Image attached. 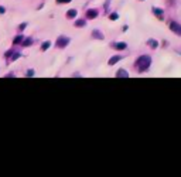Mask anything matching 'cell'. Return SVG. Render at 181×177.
<instances>
[{
  "instance_id": "1",
  "label": "cell",
  "mask_w": 181,
  "mask_h": 177,
  "mask_svg": "<svg viewBox=\"0 0 181 177\" xmlns=\"http://www.w3.org/2000/svg\"><path fill=\"white\" fill-rule=\"evenodd\" d=\"M150 64H151V58H150L149 56H141L137 61H136V67H137V69L140 71V72L149 69Z\"/></svg>"
},
{
  "instance_id": "2",
  "label": "cell",
  "mask_w": 181,
  "mask_h": 177,
  "mask_svg": "<svg viewBox=\"0 0 181 177\" xmlns=\"http://www.w3.org/2000/svg\"><path fill=\"white\" fill-rule=\"evenodd\" d=\"M69 38L68 37H65V35H60L58 37V40H57V47H60V48H65L67 45L69 44Z\"/></svg>"
},
{
  "instance_id": "3",
  "label": "cell",
  "mask_w": 181,
  "mask_h": 177,
  "mask_svg": "<svg viewBox=\"0 0 181 177\" xmlns=\"http://www.w3.org/2000/svg\"><path fill=\"white\" fill-rule=\"evenodd\" d=\"M170 28H171V31L173 33H175V34H178V35H181V26L180 24H177V23H171L170 24Z\"/></svg>"
},
{
  "instance_id": "4",
  "label": "cell",
  "mask_w": 181,
  "mask_h": 177,
  "mask_svg": "<svg viewBox=\"0 0 181 177\" xmlns=\"http://www.w3.org/2000/svg\"><path fill=\"white\" fill-rule=\"evenodd\" d=\"M96 16H98V10H95V9L86 10V19H96Z\"/></svg>"
},
{
  "instance_id": "5",
  "label": "cell",
  "mask_w": 181,
  "mask_h": 177,
  "mask_svg": "<svg viewBox=\"0 0 181 177\" xmlns=\"http://www.w3.org/2000/svg\"><path fill=\"white\" fill-rule=\"evenodd\" d=\"M92 37H94V38H96V40H101V41L105 38V35L101 33V30H94V31H92Z\"/></svg>"
},
{
  "instance_id": "6",
  "label": "cell",
  "mask_w": 181,
  "mask_h": 177,
  "mask_svg": "<svg viewBox=\"0 0 181 177\" xmlns=\"http://www.w3.org/2000/svg\"><path fill=\"white\" fill-rule=\"evenodd\" d=\"M116 77L117 78H129V72L126 69H117Z\"/></svg>"
},
{
  "instance_id": "7",
  "label": "cell",
  "mask_w": 181,
  "mask_h": 177,
  "mask_svg": "<svg viewBox=\"0 0 181 177\" xmlns=\"http://www.w3.org/2000/svg\"><path fill=\"white\" fill-rule=\"evenodd\" d=\"M76 14H78V11L75 10V9H71V10L67 11V19H75Z\"/></svg>"
},
{
  "instance_id": "8",
  "label": "cell",
  "mask_w": 181,
  "mask_h": 177,
  "mask_svg": "<svg viewBox=\"0 0 181 177\" xmlns=\"http://www.w3.org/2000/svg\"><path fill=\"white\" fill-rule=\"evenodd\" d=\"M120 60H122V57H120V56H115V57H112V58L109 60V62H107V64H109V65H115V64L119 62Z\"/></svg>"
},
{
  "instance_id": "9",
  "label": "cell",
  "mask_w": 181,
  "mask_h": 177,
  "mask_svg": "<svg viewBox=\"0 0 181 177\" xmlns=\"http://www.w3.org/2000/svg\"><path fill=\"white\" fill-rule=\"evenodd\" d=\"M153 13H154V14H156V16L159 17L160 20H163V19H161V16H163V13H164V10H163V9H157V7H153Z\"/></svg>"
},
{
  "instance_id": "10",
  "label": "cell",
  "mask_w": 181,
  "mask_h": 177,
  "mask_svg": "<svg viewBox=\"0 0 181 177\" xmlns=\"http://www.w3.org/2000/svg\"><path fill=\"white\" fill-rule=\"evenodd\" d=\"M23 40H24V37L20 34V35H17V37H14V38H13V44H20Z\"/></svg>"
},
{
  "instance_id": "11",
  "label": "cell",
  "mask_w": 181,
  "mask_h": 177,
  "mask_svg": "<svg viewBox=\"0 0 181 177\" xmlns=\"http://www.w3.org/2000/svg\"><path fill=\"white\" fill-rule=\"evenodd\" d=\"M85 26H86L85 19H82V20H76V22H75V27H85Z\"/></svg>"
},
{
  "instance_id": "12",
  "label": "cell",
  "mask_w": 181,
  "mask_h": 177,
  "mask_svg": "<svg viewBox=\"0 0 181 177\" xmlns=\"http://www.w3.org/2000/svg\"><path fill=\"white\" fill-rule=\"evenodd\" d=\"M113 47H115L116 50H125L128 45L125 44V43H116V44H113Z\"/></svg>"
},
{
  "instance_id": "13",
  "label": "cell",
  "mask_w": 181,
  "mask_h": 177,
  "mask_svg": "<svg viewBox=\"0 0 181 177\" xmlns=\"http://www.w3.org/2000/svg\"><path fill=\"white\" fill-rule=\"evenodd\" d=\"M149 45H150V47H151V48H153V50H154V48H157V47H159V43H157L156 40H153V38H150V40H149Z\"/></svg>"
},
{
  "instance_id": "14",
  "label": "cell",
  "mask_w": 181,
  "mask_h": 177,
  "mask_svg": "<svg viewBox=\"0 0 181 177\" xmlns=\"http://www.w3.org/2000/svg\"><path fill=\"white\" fill-rule=\"evenodd\" d=\"M33 44V38H30V37H28V38H24V41H23V45H24V47H28V45H31Z\"/></svg>"
},
{
  "instance_id": "15",
  "label": "cell",
  "mask_w": 181,
  "mask_h": 177,
  "mask_svg": "<svg viewBox=\"0 0 181 177\" xmlns=\"http://www.w3.org/2000/svg\"><path fill=\"white\" fill-rule=\"evenodd\" d=\"M50 45H51V41H45V43L41 45V50H43V51H47V50L50 48Z\"/></svg>"
},
{
  "instance_id": "16",
  "label": "cell",
  "mask_w": 181,
  "mask_h": 177,
  "mask_svg": "<svg viewBox=\"0 0 181 177\" xmlns=\"http://www.w3.org/2000/svg\"><path fill=\"white\" fill-rule=\"evenodd\" d=\"M20 56H21V54H20V53H14V51H13V54H11V56H10L11 61H16V60H17V58H20Z\"/></svg>"
},
{
  "instance_id": "17",
  "label": "cell",
  "mask_w": 181,
  "mask_h": 177,
  "mask_svg": "<svg viewBox=\"0 0 181 177\" xmlns=\"http://www.w3.org/2000/svg\"><path fill=\"white\" fill-rule=\"evenodd\" d=\"M109 19H110L112 22H115V20H117V19H119V14H117V13H112V14L109 16Z\"/></svg>"
},
{
  "instance_id": "18",
  "label": "cell",
  "mask_w": 181,
  "mask_h": 177,
  "mask_svg": "<svg viewBox=\"0 0 181 177\" xmlns=\"http://www.w3.org/2000/svg\"><path fill=\"white\" fill-rule=\"evenodd\" d=\"M26 27H27V23H21V24L19 26V30H20V31H23V30H24Z\"/></svg>"
},
{
  "instance_id": "19",
  "label": "cell",
  "mask_w": 181,
  "mask_h": 177,
  "mask_svg": "<svg viewBox=\"0 0 181 177\" xmlns=\"http://www.w3.org/2000/svg\"><path fill=\"white\" fill-rule=\"evenodd\" d=\"M27 77H34V69H28L27 71Z\"/></svg>"
},
{
  "instance_id": "20",
  "label": "cell",
  "mask_w": 181,
  "mask_h": 177,
  "mask_svg": "<svg viewBox=\"0 0 181 177\" xmlns=\"http://www.w3.org/2000/svg\"><path fill=\"white\" fill-rule=\"evenodd\" d=\"M3 13H6V7L0 6V14H3Z\"/></svg>"
},
{
  "instance_id": "21",
  "label": "cell",
  "mask_w": 181,
  "mask_h": 177,
  "mask_svg": "<svg viewBox=\"0 0 181 177\" xmlns=\"http://www.w3.org/2000/svg\"><path fill=\"white\" fill-rule=\"evenodd\" d=\"M71 0H57V3H69Z\"/></svg>"
},
{
  "instance_id": "22",
  "label": "cell",
  "mask_w": 181,
  "mask_h": 177,
  "mask_svg": "<svg viewBox=\"0 0 181 177\" xmlns=\"http://www.w3.org/2000/svg\"><path fill=\"white\" fill-rule=\"evenodd\" d=\"M11 54H13V51H11V50H10V51H7V53L4 54V57H7V58H9V57L11 56Z\"/></svg>"
}]
</instances>
